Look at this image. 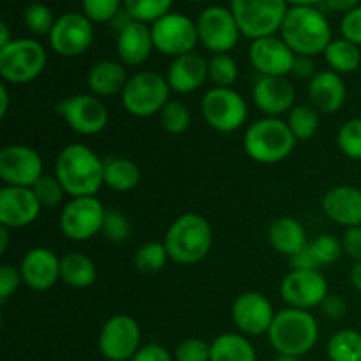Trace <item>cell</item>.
<instances>
[{"instance_id": "29", "label": "cell", "mask_w": 361, "mask_h": 361, "mask_svg": "<svg viewBox=\"0 0 361 361\" xmlns=\"http://www.w3.org/2000/svg\"><path fill=\"white\" fill-rule=\"evenodd\" d=\"M60 281L74 289H87L97 281V268L85 254L69 252L60 259Z\"/></svg>"}, {"instance_id": "16", "label": "cell", "mask_w": 361, "mask_h": 361, "mask_svg": "<svg viewBox=\"0 0 361 361\" xmlns=\"http://www.w3.org/2000/svg\"><path fill=\"white\" fill-rule=\"evenodd\" d=\"M275 310L270 300L259 291H245L233 302L231 319L238 334L245 337L268 335L275 319Z\"/></svg>"}, {"instance_id": "7", "label": "cell", "mask_w": 361, "mask_h": 361, "mask_svg": "<svg viewBox=\"0 0 361 361\" xmlns=\"http://www.w3.org/2000/svg\"><path fill=\"white\" fill-rule=\"evenodd\" d=\"M229 9L243 37L256 41L281 32L289 6L286 0H231Z\"/></svg>"}, {"instance_id": "48", "label": "cell", "mask_w": 361, "mask_h": 361, "mask_svg": "<svg viewBox=\"0 0 361 361\" xmlns=\"http://www.w3.org/2000/svg\"><path fill=\"white\" fill-rule=\"evenodd\" d=\"M319 309L324 317H328L331 321H338L348 314V303H345V300L342 296L328 295L324 298V302L321 303Z\"/></svg>"}, {"instance_id": "22", "label": "cell", "mask_w": 361, "mask_h": 361, "mask_svg": "<svg viewBox=\"0 0 361 361\" xmlns=\"http://www.w3.org/2000/svg\"><path fill=\"white\" fill-rule=\"evenodd\" d=\"M60 259L48 247H34L23 256L20 274L32 291H48L60 281Z\"/></svg>"}, {"instance_id": "30", "label": "cell", "mask_w": 361, "mask_h": 361, "mask_svg": "<svg viewBox=\"0 0 361 361\" xmlns=\"http://www.w3.org/2000/svg\"><path fill=\"white\" fill-rule=\"evenodd\" d=\"M210 361H257L256 348L242 334H222L210 344Z\"/></svg>"}, {"instance_id": "24", "label": "cell", "mask_w": 361, "mask_h": 361, "mask_svg": "<svg viewBox=\"0 0 361 361\" xmlns=\"http://www.w3.org/2000/svg\"><path fill=\"white\" fill-rule=\"evenodd\" d=\"M307 95L312 108L323 115H334L345 104L348 87L341 74L330 69L317 71L316 76L309 81Z\"/></svg>"}, {"instance_id": "54", "label": "cell", "mask_w": 361, "mask_h": 361, "mask_svg": "<svg viewBox=\"0 0 361 361\" xmlns=\"http://www.w3.org/2000/svg\"><path fill=\"white\" fill-rule=\"evenodd\" d=\"M349 279H351L353 288L361 291V259L355 261V264L351 268V274H349Z\"/></svg>"}, {"instance_id": "23", "label": "cell", "mask_w": 361, "mask_h": 361, "mask_svg": "<svg viewBox=\"0 0 361 361\" xmlns=\"http://www.w3.org/2000/svg\"><path fill=\"white\" fill-rule=\"evenodd\" d=\"M323 214L342 228L361 226V189L353 185L331 187L321 200Z\"/></svg>"}, {"instance_id": "12", "label": "cell", "mask_w": 361, "mask_h": 361, "mask_svg": "<svg viewBox=\"0 0 361 361\" xmlns=\"http://www.w3.org/2000/svg\"><path fill=\"white\" fill-rule=\"evenodd\" d=\"M106 208L95 196L71 197L60 214V231L71 242H88L102 231Z\"/></svg>"}, {"instance_id": "52", "label": "cell", "mask_w": 361, "mask_h": 361, "mask_svg": "<svg viewBox=\"0 0 361 361\" xmlns=\"http://www.w3.org/2000/svg\"><path fill=\"white\" fill-rule=\"evenodd\" d=\"M323 4L326 6V9L334 11V13L348 14L349 11L361 6V0H324Z\"/></svg>"}, {"instance_id": "9", "label": "cell", "mask_w": 361, "mask_h": 361, "mask_svg": "<svg viewBox=\"0 0 361 361\" xmlns=\"http://www.w3.org/2000/svg\"><path fill=\"white\" fill-rule=\"evenodd\" d=\"M201 115L214 130L233 134L245 126L249 106L235 88L214 87L201 99Z\"/></svg>"}, {"instance_id": "35", "label": "cell", "mask_w": 361, "mask_h": 361, "mask_svg": "<svg viewBox=\"0 0 361 361\" xmlns=\"http://www.w3.org/2000/svg\"><path fill=\"white\" fill-rule=\"evenodd\" d=\"M173 2L175 0H123V9L134 21L152 25L164 14L171 13Z\"/></svg>"}, {"instance_id": "11", "label": "cell", "mask_w": 361, "mask_h": 361, "mask_svg": "<svg viewBox=\"0 0 361 361\" xmlns=\"http://www.w3.org/2000/svg\"><path fill=\"white\" fill-rule=\"evenodd\" d=\"M56 113L71 130L81 136H95L109 122L108 108L94 94H74L62 99L56 104Z\"/></svg>"}, {"instance_id": "14", "label": "cell", "mask_w": 361, "mask_h": 361, "mask_svg": "<svg viewBox=\"0 0 361 361\" xmlns=\"http://www.w3.org/2000/svg\"><path fill=\"white\" fill-rule=\"evenodd\" d=\"M141 348V328L127 314L111 316L99 334V351L108 361H130Z\"/></svg>"}, {"instance_id": "49", "label": "cell", "mask_w": 361, "mask_h": 361, "mask_svg": "<svg viewBox=\"0 0 361 361\" xmlns=\"http://www.w3.org/2000/svg\"><path fill=\"white\" fill-rule=\"evenodd\" d=\"M342 249L344 254L351 259H361V226L345 229L344 236H342Z\"/></svg>"}, {"instance_id": "25", "label": "cell", "mask_w": 361, "mask_h": 361, "mask_svg": "<svg viewBox=\"0 0 361 361\" xmlns=\"http://www.w3.org/2000/svg\"><path fill=\"white\" fill-rule=\"evenodd\" d=\"M166 80L171 92L192 94L208 81V60L196 51L173 59L166 71Z\"/></svg>"}, {"instance_id": "57", "label": "cell", "mask_w": 361, "mask_h": 361, "mask_svg": "<svg viewBox=\"0 0 361 361\" xmlns=\"http://www.w3.org/2000/svg\"><path fill=\"white\" fill-rule=\"evenodd\" d=\"M289 7H300V6H312L316 7L317 4H323L324 0H286Z\"/></svg>"}, {"instance_id": "8", "label": "cell", "mask_w": 361, "mask_h": 361, "mask_svg": "<svg viewBox=\"0 0 361 361\" xmlns=\"http://www.w3.org/2000/svg\"><path fill=\"white\" fill-rule=\"evenodd\" d=\"M48 63V53L39 41L20 37L0 48V76L4 83H30L42 74Z\"/></svg>"}, {"instance_id": "34", "label": "cell", "mask_w": 361, "mask_h": 361, "mask_svg": "<svg viewBox=\"0 0 361 361\" xmlns=\"http://www.w3.org/2000/svg\"><path fill=\"white\" fill-rule=\"evenodd\" d=\"M288 126L298 141H307L319 130V111L310 104H298L288 113Z\"/></svg>"}, {"instance_id": "6", "label": "cell", "mask_w": 361, "mask_h": 361, "mask_svg": "<svg viewBox=\"0 0 361 361\" xmlns=\"http://www.w3.org/2000/svg\"><path fill=\"white\" fill-rule=\"evenodd\" d=\"M171 88L162 74L154 71H141L133 74L120 94L123 109L137 118H150L159 115L171 99Z\"/></svg>"}, {"instance_id": "17", "label": "cell", "mask_w": 361, "mask_h": 361, "mask_svg": "<svg viewBox=\"0 0 361 361\" xmlns=\"http://www.w3.org/2000/svg\"><path fill=\"white\" fill-rule=\"evenodd\" d=\"M42 159L27 145H7L0 152V178L9 187H34L41 178Z\"/></svg>"}, {"instance_id": "18", "label": "cell", "mask_w": 361, "mask_h": 361, "mask_svg": "<svg viewBox=\"0 0 361 361\" xmlns=\"http://www.w3.org/2000/svg\"><path fill=\"white\" fill-rule=\"evenodd\" d=\"M328 295V282L319 270H291L281 282V296L291 309L321 307Z\"/></svg>"}, {"instance_id": "55", "label": "cell", "mask_w": 361, "mask_h": 361, "mask_svg": "<svg viewBox=\"0 0 361 361\" xmlns=\"http://www.w3.org/2000/svg\"><path fill=\"white\" fill-rule=\"evenodd\" d=\"M11 41H14V37L11 35L9 25H7L6 21H2V23H0V48H4V46L9 44Z\"/></svg>"}, {"instance_id": "10", "label": "cell", "mask_w": 361, "mask_h": 361, "mask_svg": "<svg viewBox=\"0 0 361 361\" xmlns=\"http://www.w3.org/2000/svg\"><path fill=\"white\" fill-rule=\"evenodd\" d=\"M155 51L178 59L192 53L200 42L196 21L182 13H168L150 25Z\"/></svg>"}, {"instance_id": "58", "label": "cell", "mask_w": 361, "mask_h": 361, "mask_svg": "<svg viewBox=\"0 0 361 361\" xmlns=\"http://www.w3.org/2000/svg\"><path fill=\"white\" fill-rule=\"evenodd\" d=\"M274 361H300V358H296V356H288V355H277Z\"/></svg>"}, {"instance_id": "47", "label": "cell", "mask_w": 361, "mask_h": 361, "mask_svg": "<svg viewBox=\"0 0 361 361\" xmlns=\"http://www.w3.org/2000/svg\"><path fill=\"white\" fill-rule=\"evenodd\" d=\"M341 34L342 37L355 42L356 46H360L361 48V6L356 7V9L349 11L348 14L342 16Z\"/></svg>"}, {"instance_id": "43", "label": "cell", "mask_w": 361, "mask_h": 361, "mask_svg": "<svg viewBox=\"0 0 361 361\" xmlns=\"http://www.w3.org/2000/svg\"><path fill=\"white\" fill-rule=\"evenodd\" d=\"M83 14L94 23H111L123 9V0H81Z\"/></svg>"}, {"instance_id": "51", "label": "cell", "mask_w": 361, "mask_h": 361, "mask_svg": "<svg viewBox=\"0 0 361 361\" xmlns=\"http://www.w3.org/2000/svg\"><path fill=\"white\" fill-rule=\"evenodd\" d=\"M291 74L295 78H298V80H307V81L312 80V78L317 74L316 62H314L312 56L296 55L295 63H293Z\"/></svg>"}, {"instance_id": "50", "label": "cell", "mask_w": 361, "mask_h": 361, "mask_svg": "<svg viewBox=\"0 0 361 361\" xmlns=\"http://www.w3.org/2000/svg\"><path fill=\"white\" fill-rule=\"evenodd\" d=\"M130 361H175V356L161 344L141 345Z\"/></svg>"}, {"instance_id": "36", "label": "cell", "mask_w": 361, "mask_h": 361, "mask_svg": "<svg viewBox=\"0 0 361 361\" xmlns=\"http://www.w3.org/2000/svg\"><path fill=\"white\" fill-rule=\"evenodd\" d=\"M240 69L236 60L229 53L214 55L208 60V80L219 88H233L238 81Z\"/></svg>"}, {"instance_id": "21", "label": "cell", "mask_w": 361, "mask_h": 361, "mask_svg": "<svg viewBox=\"0 0 361 361\" xmlns=\"http://www.w3.org/2000/svg\"><path fill=\"white\" fill-rule=\"evenodd\" d=\"M252 99L264 116L281 118L296 106V88L288 76H259L254 83Z\"/></svg>"}, {"instance_id": "59", "label": "cell", "mask_w": 361, "mask_h": 361, "mask_svg": "<svg viewBox=\"0 0 361 361\" xmlns=\"http://www.w3.org/2000/svg\"><path fill=\"white\" fill-rule=\"evenodd\" d=\"M189 2H210V0H189Z\"/></svg>"}, {"instance_id": "4", "label": "cell", "mask_w": 361, "mask_h": 361, "mask_svg": "<svg viewBox=\"0 0 361 361\" xmlns=\"http://www.w3.org/2000/svg\"><path fill=\"white\" fill-rule=\"evenodd\" d=\"M268 341L277 355L300 358L316 348L319 341V324L310 310L288 307L275 314Z\"/></svg>"}, {"instance_id": "41", "label": "cell", "mask_w": 361, "mask_h": 361, "mask_svg": "<svg viewBox=\"0 0 361 361\" xmlns=\"http://www.w3.org/2000/svg\"><path fill=\"white\" fill-rule=\"evenodd\" d=\"M55 21V14L46 4L34 2L23 11V25L34 35H49Z\"/></svg>"}, {"instance_id": "56", "label": "cell", "mask_w": 361, "mask_h": 361, "mask_svg": "<svg viewBox=\"0 0 361 361\" xmlns=\"http://www.w3.org/2000/svg\"><path fill=\"white\" fill-rule=\"evenodd\" d=\"M9 231L11 229L0 226V254H6L7 245H9Z\"/></svg>"}, {"instance_id": "53", "label": "cell", "mask_w": 361, "mask_h": 361, "mask_svg": "<svg viewBox=\"0 0 361 361\" xmlns=\"http://www.w3.org/2000/svg\"><path fill=\"white\" fill-rule=\"evenodd\" d=\"M9 102H11V94L7 83L0 85V116H6L9 111Z\"/></svg>"}, {"instance_id": "26", "label": "cell", "mask_w": 361, "mask_h": 361, "mask_svg": "<svg viewBox=\"0 0 361 361\" xmlns=\"http://www.w3.org/2000/svg\"><path fill=\"white\" fill-rule=\"evenodd\" d=\"M154 49L150 25L133 20L116 34V53L126 67L143 66Z\"/></svg>"}, {"instance_id": "3", "label": "cell", "mask_w": 361, "mask_h": 361, "mask_svg": "<svg viewBox=\"0 0 361 361\" xmlns=\"http://www.w3.org/2000/svg\"><path fill=\"white\" fill-rule=\"evenodd\" d=\"M162 242L169 261L190 267L201 263L208 256L214 245V231L203 215L189 212L171 222Z\"/></svg>"}, {"instance_id": "31", "label": "cell", "mask_w": 361, "mask_h": 361, "mask_svg": "<svg viewBox=\"0 0 361 361\" xmlns=\"http://www.w3.org/2000/svg\"><path fill=\"white\" fill-rule=\"evenodd\" d=\"M141 182V169L136 162L123 157L104 161V185L115 192H129Z\"/></svg>"}, {"instance_id": "20", "label": "cell", "mask_w": 361, "mask_h": 361, "mask_svg": "<svg viewBox=\"0 0 361 361\" xmlns=\"http://www.w3.org/2000/svg\"><path fill=\"white\" fill-rule=\"evenodd\" d=\"M295 59L293 49L277 35L256 39L249 46V62L259 76H288Z\"/></svg>"}, {"instance_id": "13", "label": "cell", "mask_w": 361, "mask_h": 361, "mask_svg": "<svg viewBox=\"0 0 361 361\" xmlns=\"http://www.w3.org/2000/svg\"><path fill=\"white\" fill-rule=\"evenodd\" d=\"M200 42L212 55L229 53L240 41L238 23L231 9L222 6H208L200 13L196 20Z\"/></svg>"}, {"instance_id": "39", "label": "cell", "mask_w": 361, "mask_h": 361, "mask_svg": "<svg viewBox=\"0 0 361 361\" xmlns=\"http://www.w3.org/2000/svg\"><path fill=\"white\" fill-rule=\"evenodd\" d=\"M159 120H161V126L166 133L178 136V134H183L189 130L192 116H190L187 104H183L182 101H176V99H171L162 108V111L159 113Z\"/></svg>"}, {"instance_id": "37", "label": "cell", "mask_w": 361, "mask_h": 361, "mask_svg": "<svg viewBox=\"0 0 361 361\" xmlns=\"http://www.w3.org/2000/svg\"><path fill=\"white\" fill-rule=\"evenodd\" d=\"M310 257H312L314 264H316L317 270H321L323 267H330V264L337 263L341 259V256L344 254L342 249V240H338L334 235H319L316 240L307 245Z\"/></svg>"}, {"instance_id": "38", "label": "cell", "mask_w": 361, "mask_h": 361, "mask_svg": "<svg viewBox=\"0 0 361 361\" xmlns=\"http://www.w3.org/2000/svg\"><path fill=\"white\" fill-rule=\"evenodd\" d=\"M169 261L164 242H147L134 254V267L143 274H157Z\"/></svg>"}, {"instance_id": "33", "label": "cell", "mask_w": 361, "mask_h": 361, "mask_svg": "<svg viewBox=\"0 0 361 361\" xmlns=\"http://www.w3.org/2000/svg\"><path fill=\"white\" fill-rule=\"evenodd\" d=\"M330 361H361V334L351 328L335 331L326 344Z\"/></svg>"}, {"instance_id": "42", "label": "cell", "mask_w": 361, "mask_h": 361, "mask_svg": "<svg viewBox=\"0 0 361 361\" xmlns=\"http://www.w3.org/2000/svg\"><path fill=\"white\" fill-rule=\"evenodd\" d=\"M32 190H34V194L37 196L42 208L59 207L63 201V197L67 196L66 189H63V185L59 182V178H56L55 175H42L41 178L35 182V185L32 187Z\"/></svg>"}, {"instance_id": "27", "label": "cell", "mask_w": 361, "mask_h": 361, "mask_svg": "<svg viewBox=\"0 0 361 361\" xmlns=\"http://www.w3.org/2000/svg\"><path fill=\"white\" fill-rule=\"evenodd\" d=\"M127 67L116 60H101L94 63L87 74V85L90 94L95 97H113L116 94H122L129 81Z\"/></svg>"}, {"instance_id": "40", "label": "cell", "mask_w": 361, "mask_h": 361, "mask_svg": "<svg viewBox=\"0 0 361 361\" xmlns=\"http://www.w3.org/2000/svg\"><path fill=\"white\" fill-rule=\"evenodd\" d=\"M337 145L345 157L361 161V116L342 123L337 134Z\"/></svg>"}, {"instance_id": "46", "label": "cell", "mask_w": 361, "mask_h": 361, "mask_svg": "<svg viewBox=\"0 0 361 361\" xmlns=\"http://www.w3.org/2000/svg\"><path fill=\"white\" fill-rule=\"evenodd\" d=\"M21 284H23V279H21L20 268L4 264L0 268V302L6 303L18 291Z\"/></svg>"}, {"instance_id": "45", "label": "cell", "mask_w": 361, "mask_h": 361, "mask_svg": "<svg viewBox=\"0 0 361 361\" xmlns=\"http://www.w3.org/2000/svg\"><path fill=\"white\" fill-rule=\"evenodd\" d=\"M175 361H210L212 348L203 338H185L175 348Z\"/></svg>"}, {"instance_id": "1", "label": "cell", "mask_w": 361, "mask_h": 361, "mask_svg": "<svg viewBox=\"0 0 361 361\" xmlns=\"http://www.w3.org/2000/svg\"><path fill=\"white\" fill-rule=\"evenodd\" d=\"M55 176L67 196H95L104 185V161L83 143H71L60 150Z\"/></svg>"}, {"instance_id": "32", "label": "cell", "mask_w": 361, "mask_h": 361, "mask_svg": "<svg viewBox=\"0 0 361 361\" xmlns=\"http://www.w3.org/2000/svg\"><path fill=\"white\" fill-rule=\"evenodd\" d=\"M324 60H326L328 67L334 73L341 74H351L360 69L361 66V49L355 42L348 41V39H334L324 49Z\"/></svg>"}, {"instance_id": "2", "label": "cell", "mask_w": 361, "mask_h": 361, "mask_svg": "<svg viewBox=\"0 0 361 361\" xmlns=\"http://www.w3.org/2000/svg\"><path fill=\"white\" fill-rule=\"evenodd\" d=\"M281 37L295 55H323L334 39L331 27L324 13L312 6L289 7L281 28Z\"/></svg>"}, {"instance_id": "19", "label": "cell", "mask_w": 361, "mask_h": 361, "mask_svg": "<svg viewBox=\"0 0 361 361\" xmlns=\"http://www.w3.org/2000/svg\"><path fill=\"white\" fill-rule=\"evenodd\" d=\"M42 204L30 187L4 185L0 190V226L23 229L37 221Z\"/></svg>"}, {"instance_id": "15", "label": "cell", "mask_w": 361, "mask_h": 361, "mask_svg": "<svg viewBox=\"0 0 361 361\" xmlns=\"http://www.w3.org/2000/svg\"><path fill=\"white\" fill-rule=\"evenodd\" d=\"M49 48L63 59L83 55L94 42V21L83 13H63L48 35Z\"/></svg>"}, {"instance_id": "44", "label": "cell", "mask_w": 361, "mask_h": 361, "mask_svg": "<svg viewBox=\"0 0 361 361\" xmlns=\"http://www.w3.org/2000/svg\"><path fill=\"white\" fill-rule=\"evenodd\" d=\"M101 233L109 243H123L130 236L129 219L120 210H106Z\"/></svg>"}, {"instance_id": "28", "label": "cell", "mask_w": 361, "mask_h": 361, "mask_svg": "<svg viewBox=\"0 0 361 361\" xmlns=\"http://www.w3.org/2000/svg\"><path fill=\"white\" fill-rule=\"evenodd\" d=\"M268 242L275 252L289 259L309 245L305 228L293 217L275 219L268 228Z\"/></svg>"}, {"instance_id": "5", "label": "cell", "mask_w": 361, "mask_h": 361, "mask_svg": "<svg viewBox=\"0 0 361 361\" xmlns=\"http://www.w3.org/2000/svg\"><path fill=\"white\" fill-rule=\"evenodd\" d=\"M298 140L288 122L274 116H263L247 127L243 134V150L259 164H279L296 148Z\"/></svg>"}]
</instances>
